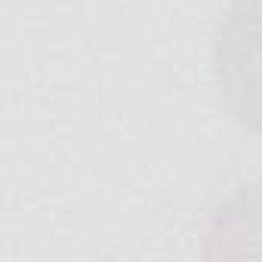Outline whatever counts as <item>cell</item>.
Returning <instances> with one entry per match:
<instances>
[{
  "label": "cell",
  "instance_id": "6da1fadb",
  "mask_svg": "<svg viewBox=\"0 0 262 262\" xmlns=\"http://www.w3.org/2000/svg\"><path fill=\"white\" fill-rule=\"evenodd\" d=\"M216 86L237 123L262 133V0H234L216 37Z\"/></svg>",
  "mask_w": 262,
  "mask_h": 262
},
{
  "label": "cell",
  "instance_id": "7a4b0ae2",
  "mask_svg": "<svg viewBox=\"0 0 262 262\" xmlns=\"http://www.w3.org/2000/svg\"><path fill=\"white\" fill-rule=\"evenodd\" d=\"M210 259H262V179L237 188L213 213L207 231Z\"/></svg>",
  "mask_w": 262,
  "mask_h": 262
}]
</instances>
